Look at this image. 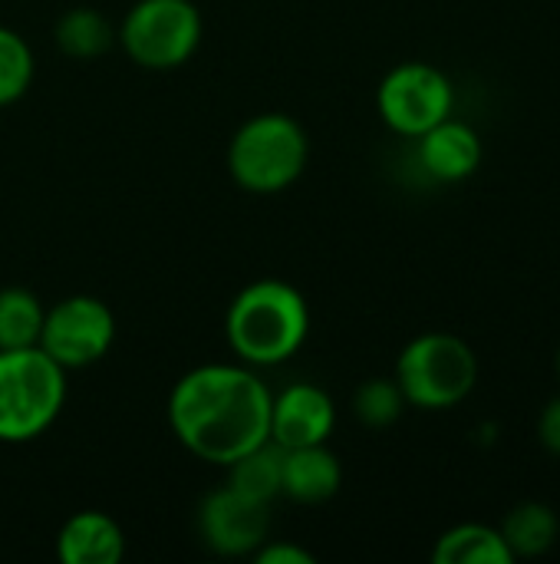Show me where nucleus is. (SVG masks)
I'll use <instances>...</instances> for the list:
<instances>
[{"instance_id": "f257e3e1", "label": "nucleus", "mask_w": 560, "mask_h": 564, "mask_svg": "<svg viewBox=\"0 0 560 564\" xmlns=\"http://www.w3.org/2000/svg\"><path fill=\"white\" fill-rule=\"evenodd\" d=\"M271 400L248 364H205L175 380L168 426L191 456L228 469L271 440Z\"/></svg>"}, {"instance_id": "f03ea898", "label": "nucleus", "mask_w": 560, "mask_h": 564, "mask_svg": "<svg viewBox=\"0 0 560 564\" xmlns=\"http://www.w3.org/2000/svg\"><path fill=\"white\" fill-rule=\"evenodd\" d=\"M310 334V307L307 297L281 281L261 278L234 294L224 314V337L231 354L248 367H281Z\"/></svg>"}, {"instance_id": "7ed1b4c3", "label": "nucleus", "mask_w": 560, "mask_h": 564, "mask_svg": "<svg viewBox=\"0 0 560 564\" xmlns=\"http://www.w3.org/2000/svg\"><path fill=\"white\" fill-rule=\"evenodd\" d=\"M310 159L304 126L287 112H257L238 126L228 142V172L251 195H277L290 188Z\"/></svg>"}, {"instance_id": "20e7f679", "label": "nucleus", "mask_w": 560, "mask_h": 564, "mask_svg": "<svg viewBox=\"0 0 560 564\" xmlns=\"http://www.w3.org/2000/svg\"><path fill=\"white\" fill-rule=\"evenodd\" d=\"M66 403V370L40 347L0 350V443L43 436Z\"/></svg>"}, {"instance_id": "39448f33", "label": "nucleus", "mask_w": 560, "mask_h": 564, "mask_svg": "<svg viewBox=\"0 0 560 564\" xmlns=\"http://www.w3.org/2000/svg\"><path fill=\"white\" fill-rule=\"evenodd\" d=\"M393 377L409 406L446 413L462 406L479 387V357L462 337L429 330L403 347Z\"/></svg>"}, {"instance_id": "423d86ee", "label": "nucleus", "mask_w": 560, "mask_h": 564, "mask_svg": "<svg viewBox=\"0 0 560 564\" xmlns=\"http://www.w3.org/2000/svg\"><path fill=\"white\" fill-rule=\"evenodd\" d=\"M201 10L191 0H135L116 26L119 46L142 69H178L201 46Z\"/></svg>"}, {"instance_id": "0eeeda50", "label": "nucleus", "mask_w": 560, "mask_h": 564, "mask_svg": "<svg viewBox=\"0 0 560 564\" xmlns=\"http://www.w3.org/2000/svg\"><path fill=\"white\" fill-rule=\"evenodd\" d=\"M455 109L452 79L422 59H406L393 66L376 89V112L403 139H419Z\"/></svg>"}, {"instance_id": "6e6552de", "label": "nucleus", "mask_w": 560, "mask_h": 564, "mask_svg": "<svg viewBox=\"0 0 560 564\" xmlns=\"http://www.w3.org/2000/svg\"><path fill=\"white\" fill-rule=\"evenodd\" d=\"M116 344V314L92 294H73L43 314L36 347L63 370H83L99 364Z\"/></svg>"}, {"instance_id": "1a4fd4ad", "label": "nucleus", "mask_w": 560, "mask_h": 564, "mask_svg": "<svg viewBox=\"0 0 560 564\" xmlns=\"http://www.w3.org/2000/svg\"><path fill=\"white\" fill-rule=\"evenodd\" d=\"M198 535L215 555H254L271 535V502L244 496L234 486H221L198 506Z\"/></svg>"}, {"instance_id": "9d476101", "label": "nucleus", "mask_w": 560, "mask_h": 564, "mask_svg": "<svg viewBox=\"0 0 560 564\" xmlns=\"http://www.w3.org/2000/svg\"><path fill=\"white\" fill-rule=\"evenodd\" d=\"M333 426H337L333 397L317 383L297 380L271 400V440L281 449L327 443Z\"/></svg>"}, {"instance_id": "9b49d317", "label": "nucleus", "mask_w": 560, "mask_h": 564, "mask_svg": "<svg viewBox=\"0 0 560 564\" xmlns=\"http://www.w3.org/2000/svg\"><path fill=\"white\" fill-rule=\"evenodd\" d=\"M416 159L429 178L455 185L479 172L485 159V145H482V135L469 122L449 116L416 139Z\"/></svg>"}, {"instance_id": "f8f14e48", "label": "nucleus", "mask_w": 560, "mask_h": 564, "mask_svg": "<svg viewBox=\"0 0 560 564\" xmlns=\"http://www.w3.org/2000/svg\"><path fill=\"white\" fill-rule=\"evenodd\" d=\"M343 486V466L327 443L284 449L281 496L300 506H320L333 499Z\"/></svg>"}, {"instance_id": "ddd939ff", "label": "nucleus", "mask_w": 560, "mask_h": 564, "mask_svg": "<svg viewBox=\"0 0 560 564\" xmlns=\"http://www.w3.org/2000/svg\"><path fill=\"white\" fill-rule=\"evenodd\" d=\"M125 555V535L106 512L86 509L63 522L56 535V558L63 564H119Z\"/></svg>"}, {"instance_id": "4468645a", "label": "nucleus", "mask_w": 560, "mask_h": 564, "mask_svg": "<svg viewBox=\"0 0 560 564\" xmlns=\"http://www.w3.org/2000/svg\"><path fill=\"white\" fill-rule=\"evenodd\" d=\"M436 564H512L515 555L502 535V529L482 525V522H462L452 525L436 539L432 549Z\"/></svg>"}, {"instance_id": "2eb2a0df", "label": "nucleus", "mask_w": 560, "mask_h": 564, "mask_svg": "<svg viewBox=\"0 0 560 564\" xmlns=\"http://www.w3.org/2000/svg\"><path fill=\"white\" fill-rule=\"evenodd\" d=\"M502 535L512 549L515 558H541L558 545L560 519L558 512L545 502H518L505 522H502Z\"/></svg>"}, {"instance_id": "dca6fc26", "label": "nucleus", "mask_w": 560, "mask_h": 564, "mask_svg": "<svg viewBox=\"0 0 560 564\" xmlns=\"http://www.w3.org/2000/svg\"><path fill=\"white\" fill-rule=\"evenodd\" d=\"M53 40L69 59H96L119 43L112 20L106 13H99L96 7L66 10L53 26Z\"/></svg>"}, {"instance_id": "f3484780", "label": "nucleus", "mask_w": 560, "mask_h": 564, "mask_svg": "<svg viewBox=\"0 0 560 564\" xmlns=\"http://www.w3.org/2000/svg\"><path fill=\"white\" fill-rule=\"evenodd\" d=\"M281 473H284V449L274 440H267L228 466V486L261 502H274L281 496Z\"/></svg>"}, {"instance_id": "a211bd4d", "label": "nucleus", "mask_w": 560, "mask_h": 564, "mask_svg": "<svg viewBox=\"0 0 560 564\" xmlns=\"http://www.w3.org/2000/svg\"><path fill=\"white\" fill-rule=\"evenodd\" d=\"M43 304L26 288H3L0 291V350L36 347L43 330Z\"/></svg>"}, {"instance_id": "6ab92c4d", "label": "nucleus", "mask_w": 560, "mask_h": 564, "mask_svg": "<svg viewBox=\"0 0 560 564\" xmlns=\"http://www.w3.org/2000/svg\"><path fill=\"white\" fill-rule=\"evenodd\" d=\"M406 397L396 383V377H373L366 383L356 387L353 393V416L366 426V430H389L399 423V416L406 413Z\"/></svg>"}, {"instance_id": "aec40b11", "label": "nucleus", "mask_w": 560, "mask_h": 564, "mask_svg": "<svg viewBox=\"0 0 560 564\" xmlns=\"http://www.w3.org/2000/svg\"><path fill=\"white\" fill-rule=\"evenodd\" d=\"M33 76H36V59L30 43L17 30L0 23V109L23 99L26 89L33 86Z\"/></svg>"}, {"instance_id": "412c9836", "label": "nucleus", "mask_w": 560, "mask_h": 564, "mask_svg": "<svg viewBox=\"0 0 560 564\" xmlns=\"http://www.w3.org/2000/svg\"><path fill=\"white\" fill-rule=\"evenodd\" d=\"M254 562L257 564H314V555L304 552L300 545H290V542H264L257 552H254Z\"/></svg>"}, {"instance_id": "4be33fe9", "label": "nucleus", "mask_w": 560, "mask_h": 564, "mask_svg": "<svg viewBox=\"0 0 560 564\" xmlns=\"http://www.w3.org/2000/svg\"><path fill=\"white\" fill-rule=\"evenodd\" d=\"M538 443L560 459V397H554L538 416Z\"/></svg>"}, {"instance_id": "5701e85b", "label": "nucleus", "mask_w": 560, "mask_h": 564, "mask_svg": "<svg viewBox=\"0 0 560 564\" xmlns=\"http://www.w3.org/2000/svg\"><path fill=\"white\" fill-rule=\"evenodd\" d=\"M558 380H560V347H558Z\"/></svg>"}]
</instances>
